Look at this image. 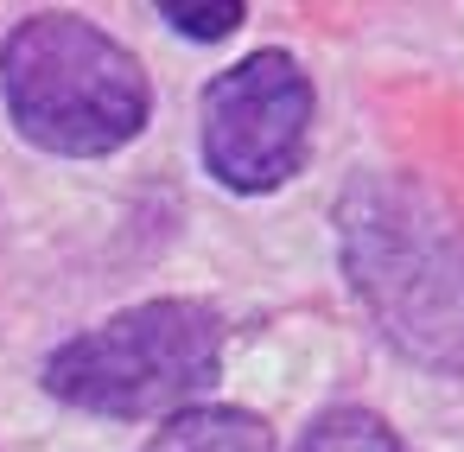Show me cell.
I'll use <instances>...</instances> for the list:
<instances>
[{"instance_id":"1","label":"cell","mask_w":464,"mask_h":452,"mask_svg":"<svg viewBox=\"0 0 464 452\" xmlns=\"http://www.w3.org/2000/svg\"><path fill=\"white\" fill-rule=\"evenodd\" d=\"M331 230L375 338L401 363L464 382V211L407 166H362L343 179Z\"/></svg>"},{"instance_id":"2","label":"cell","mask_w":464,"mask_h":452,"mask_svg":"<svg viewBox=\"0 0 464 452\" xmlns=\"http://www.w3.org/2000/svg\"><path fill=\"white\" fill-rule=\"evenodd\" d=\"M0 103L20 141L58 160H109L153 122L147 64L83 14H26L0 45Z\"/></svg>"},{"instance_id":"3","label":"cell","mask_w":464,"mask_h":452,"mask_svg":"<svg viewBox=\"0 0 464 452\" xmlns=\"http://www.w3.org/2000/svg\"><path fill=\"white\" fill-rule=\"evenodd\" d=\"M223 344L229 325L210 300H140L121 306L115 319L64 338L39 382L52 401L96 414V420H172L198 408L204 388L223 376Z\"/></svg>"},{"instance_id":"4","label":"cell","mask_w":464,"mask_h":452,"mask_svg":"<svg viewBox=\"0 0 464 452\" xmlns=\"http://www.w3.org/2000/svg\"><path fill=\"white\" fill-rule=\"evenodd\" d=\"M312 122H318L312 71L293 52L261 45V52L236 58L229 71H217L198 96L204 172L236 198H267L305 172Z\"/></svg>"},{"instance_id":"5","label":"cell","mask_w":464,"mask_h":452,"mask_svg":"<svg viewBox=\"0 0 464 452\" xmlns=\"http://www.w3.org/2000/svg\"><path fill=\"white\" fill-rule=\"evenodd\" d=\"M140 452H274V427L255 408L198 401V408L172 414Z\"/></svg>"},{"instance_id":"6","label":"cell","mask_w":464,"mask_h":452,"mask_svg":"<svg viewBox=\"0 0 464 452\" xmlns=\"http://www.w3.org/2000/svg\"><path fill=\"white\" fill-rule=\"evenodd\" d=\"M293 452H407V446H401V433H394L375 408L337 401V408H324V414L299 433Z\"/></svg>"},{"instance_id":"7","label":"cell","mask_w":464,"mask_h":452,"mask_svg":"<svg viewBox=\"0 0 464 452\" xmlns=\"http://www.w3.org/2000/svg\"><path fill=\"white\" fill-rule=\"evenodd\" d=\"M160 20L179 39H191V45H217V39H229L248 20V7H242V0H223V7H160Z\"/></svg>"}]
</instances>
